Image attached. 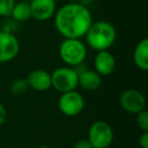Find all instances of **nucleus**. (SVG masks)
Returning a JSON list of instances; mask_svg holds the SVG:
<instances>
[{
  "label": "nucleus",
  "mask_w": 148,
  "mask_h": 148,
  "mask_svg": "<svg viewBox=\"0 0 148 148\" xmlns=\"http://www.w3.org/2000/svg\"><path fill=\"white\" fill-rule=\"evenodd\" d=\"M55 1H62V0H55Z\"/></svg>",
  "instance_id": "25"
},
{
  "label": "nucleus",
  "mask_w": 148,
  "mask_h": 148,
  "mask_svg": "<svg viewBox=\"0 0 148 148\" xmlns=\"http://www.w3.org/2000/svg\"><path fill=\"white\" fill-rule=\"evenodd\" d=\"M73 148H92V146L90 145L87 139H79L78 141H76V143L74 144Z\"/></svg>",
  "instance_id": "19"
},
{
  "label": "nucleus",
  "mask_w": 148,
  "mask_h": 148,
  "mask_svg": "<svg viewBox=\"0 0 148 148\" xmlns=\"http://www.w3.org/2000/svg\"><path fill=\"white\" fill-rule=\"evenodd\" d=\"M92 148H109L114 141V131L105 121H95L88 130V138Z\"/></svg>",
  "instance_id": "5"
},
{
  "label": "nucleus",
  "mask_w": 148,
  "mask_h": 148,
  "mask_svg": "<svg viewBox=\"0 0 148 148\" xmlns=\"http://www.w3.org/2000/svg\"><path fill=\"white\" fill-rule=\"evenodd\" d=\"M95 71L99 73L101 76H108L113 74L116 69V58L109 51H99L97 52L95 58Z\"/></svg>",
  "instance_id": "11"
},
{
  "label": "nucleus",
  "mask_w": 148,
  "mask_h": 148,
  "mask_svg": "<svg viewBox=\"0 0 148 148\" xmlns=\"http://www.w3.org/2000/svg\"><path fill=\"white\" fill-rule=\"evenodd\" d=\"M59 56L69 67H75L84 63L87 48L80 39H65L59 46Z\"/></svg>",
  "instance_id": "3"
},
{
  "label": "nucleus",
  "mask_w": 148,
  "mask_h": 148,
  "mask_svg": "<svg viewBox=\"0 0 148 148\" xmlns=\"http://www.w3.org/2000/svg\"><path fill=\"white\" fill-rule=\"evenodd\" d=\"M84 37L89 48L97 52L106 51L115 44L117 31L109 21H99L91 23Z\"/></svg>",
  "instance_id": "2"
},
{
  "label": "nucleus",
  "mask_w": 148,
  "mask_h": 148,
  "mask_svg": "<svg viewBox=\"0 0 148 148\" xmlns=\"http://www.w3.org/2000/svg\"><path fill=\"white\" fill-rule=\"evenodd\" d=\"M101 85V76L95 70L86 69L78 75V86H81L84 90L95 91Z\"/></svg>",
  "instance_id": "12"
},
{
  "label": "nucleus",
  "mask_w": 148,
  "mask_h": 148,
  "mask_svg": "<svg viewBox=\"0 0 148 148\" xmlns=\"http://www.w3.org/2000/svg\"><path fill=\"white\" fill-rule=\"evenodd\" d=\"M119 103L121 108L130 114H138L145 110L146 99L142 92L136 89H127L120 95Z\"/></svg>",
  "instance_id": "7"
},
{
  "label": "nucleus",
  "mask_w": 148,
  "mask_h": 148,
  "mask_svg": "<svg viewBox=\"0 0 148 148\" xmlns=\"http://www.w3.org/2000/svg\"><path fill=\"white\" fill-rule=\"evenodd\" d=\"M18 29H19V23L12 18H6L3 21L2 25H1V32H4V33L7 34L14 35V33Z\"/></svg>",
  "instance_id": "17"
},
{
  "label": "nucleus",
  "mask_w": 148,
  "mask_h": 148,
  "mask_svg": "<svg viewBox=\"0 0 148 148\" xmlns=\"http://www.w3.org/2000/svg\"><path fill=\"white\" fill-rule=\"evenodd\" d=\"M23 1H25V2H29V3H31L33 0H23Z\"/></svg>",
  "instance_id": "24"
},
{
  "label": "nucleus",
  "mask_w": 148,
  "mask_h": 148,
  "mask_svg": "<svg viewBox=\"0 0 148 148\" xmlns=\"http://www.w3.org/2000/svg\"><path fill=\"white\" fill-rule=\"evenodd\" d=\"M37 148H51V147H50L49 145H45V144H44V145H40V146H38Z\"/></svg>",
  "instance_id": "23"
},
{
  "label": "nucleus",
  "mask_w": 148,
  "mask_h": 148,
  "mask_svg": "<svg viewBox=\"0 0 148 148\" xmlns=\"http://www.w3.org/2000/svg\"><path fill=\"white\" fill-rule=\"evenodd\" d=\"M88 7L77 2H70L60 7L54 15L57 32L65 39H81L92 23Z\"/></svg>",
  "instance_id": "1"
},
{
  "label": "nucleus",
  "mask_w": 148,
  "mask_h": 148,
  "mask_svg": "<svg viewBox=\"0 0 148 148\" xmlns=\"http://www.w3.org/2000/svg\"><path fill=\"white\" fill-rule=\"evenodd\" d=\"M136 123L138 127L142 130L143 132L148 131V112L146 110H143L140 113L136 114Z\"/></svg>",
  "instance_id": "18"
},
{
  "label": "nucleus",
  "mask_w": 148,
  "mask_h": 148,
  "mask_svg": "<svg viewBox=\"0 0 148 148\" xmlns=\"http://www.w3.org/2000/svg\"><path fill=\"white\" fill-rule=\"evenodd\" d=\"M85 101L80 92L76 90L61 93L58 99V107L63 115L67 117H76L82 113Z\"/></svg>",
  "instance_id": "6"
},
{
  "label": "nucleus",
  "mask_w": 148,
  "mask_h": 148,
  "mask_svg": "<svg viewBox=\"0 0 148 148\" xmlns=\"http://www.w3.org/2000/svg\"><path fill=\"white\" fill-rule=\"evenodd\" d=\"M32 17L38 21H46L56 13L55 0H33L29 3Z\"/></svg>",
  "instance_id": "9"
},
{
  "label": "nucleus",
  "mask_w": 148,
  "mask_h": 148,
  "mask_svg": "<svg viewBox=\"0 0 148 148\" xmlns=\"http://www.w3.org/2000/svg\"><path fill=\"white\" fill-rule=\"evenodd\" d=\"M25 80L29 87L40 92L47 91L52 87L51 74L43 69H36L31 71Z\"/></svg>",
  "instance_id": "10"
},
{
  "label": "nucleus",
  "mask_w": 148,
  "mask_h": 148,
  "mask_svg": "<svg viewBox=\"0 0 148 148\" xmlns=\"http://www.w3.org/2000/svg\"><path fill=\"white\" fill-rule=\"evenodd\" d=\"M51 81L52 87L61 93L76 90L78 86V74L72 67L63 66L52 72Z\"/></svg>",
  "instance_id": "4"
},
{
  "label": "nucleus",
  "mask_w": 148,
  "mask_h": 148,
  "mask_svg": "<svg viewBox=\"0 0 148 148\" xmlns=\"http://www.w3.org/2000/svg\"><path fill=\"white\" fill-rule=\"evenodd\" d=\"M19 42L15 35L0 32V63L12 61L19 53Z\"/></svg>",
  "instance_id": "8"
},
{
  "label": "nucleus",
  "mask_w": 148,
  "mask_h": 148,
  "mask_svg": "<svg viewBox=\"0 0 148 148\" xmlns=\"http://www.w3.org/2000/svg\"><path fill=\"white\" fill-rule=\"evenodd\" d=\"M10 16L11 18L14 19L18 23L29 21L32 17L29 3L25 2V1H19L17 3L15 2L14 6L12 8V11L10 13Z\"/></svg>",
  "instance_id": "14"
},
{
  "label": "nucleus",
  "mask_w": 148,
  "mask_h": 148,
  "mask_svg": "<svg viewBox=\"0 0 148 148\" xmlns=\"http://www.w3.org/2000/svg\"><path fill=\"white\" fill-rule=\"evenodd\" d=\"M15 4V0H0V16L9 17Z\"/></svg>",
  "instance_id": "16"
},
{
  "label": "nucleus",
  "mask_w": 148,
  "mask_h": 148,
  "mask_svg": "<svg viewBox=\"0 0 148 148\" xmlns=\"http://www.w3.org/2000/svg\"><path fill=\"white\" fill-rule=\"evenodd\" d=\"M133 60L135 65L142 71L148 69V39H143L137 44L134 50Z\"/></svg>",
  "instance_id": "13"
},
{
  "label": "nucleus",
  "mask_w": 148,
  "mask_h": 148,
  "mask_svg": "<svg viewBox=\"0 0 148 148\" xmlns=\"http://www.w3.org/2000/svg\"><path fill=\"white\" fill-rule=\"evenodd\" d=\"M97 1H99V0H75V2L80 3V4L84 5V6H86V7H88L89 5L93 4L95 2H97Z\"/></svg>",
  "instance_id": "22"
},
{
  "label": "nucleus",
  "mask_w": 148,
  "mask_h": 148,
  "mask_svg": "<svg viewBox=\"0 0 148 148\" xmlns=\"http://www.w3.org/2000/svg\"><path fill=\"white\" fill-rule=\"evenodd\" d=\"M139 145L141 148H148V131L143 132L139 138Z\"/></svg>",
  "instance_id": "20"
},
{
  "label": "nucleus",
  "mask_w": 148,
  "mask_h": 148,
  "mask_svg": "<svg viewBox=\"0 0 148 148\" xmlns=\"http://www.w3.org/2000/svg\"><path fill=\"white\" fill-rule=\"evenodd\" d=\"M29 85L25 80V78H17L15 80H13V82L10 84V91L12 95H23V93H25L29 89Z\"/></svg>",
  "instance_id": "15"
},
{
  "label": "nucleus",
  "mask_w": 148,
  "mask_h": 148,
  "mask_svg": "<svg viewBox=\"0 0 148 148\" xmlns=\"http://www.w3.org/2000/svg\"><path fill=\"white\" fill-rule=\"evenodd\" d=\"M7 118V112L5 107L2 105V103H0V126H2L5 123Z\"/></svg>",
  "instance_id": "21"
}]
</instances>
